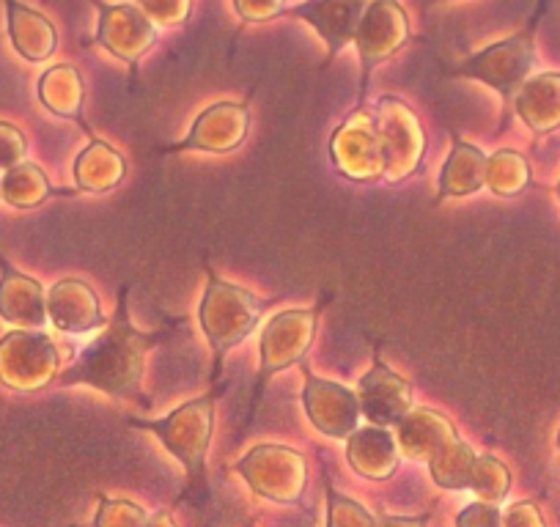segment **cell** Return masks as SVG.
Here are the masks:
<instances>
[{
    "mask_svg": "<svg viewBox=\"0 0 560 527\" xmlns=\"http://www.w3.org/2000/svg\"><path fill=\"white\" fill-rule=\"evenodd\" d=\"M0 316L20 330L45 327V292L34 278L23 276L0 256Z\"/></svg>",
    "mask_w": 560,
    "mask_h": 527,
    "instance_id": "obj_15",
    "label": "cell"
},
{
    "mask_svg": "<svg viewBox=\"0 0 560 527\" xmlns=\"http://www.w3.org/2000/svg\"><path fill=\"white\" fill-rule=\"evenodd\" d=\"M0 192H3V190H0Z\"/></svg>",
    "mask_w": 560,
    "mask_h": 527,
    "instance_id": "obj_28",
    "label": "cell"
},
{
    "mask_svg": "<svg viewBox=\"0 0 560 527\" xmlns=\"http://www.w3.org/2000/svg\"><path fill=\"white\" fill-rule=\"evenodd\" d=\"M376 129H380L387 179L398 181L412 174V171H418L420 154H423V132H420L418 116L401 99L385 96L380 102Z\"/></svg>",
    "mask_w": 560,
    "mask_h": 527,
    "instance_id": "obj_7",
    "label": "cell"
},
{
    "mask_svg": "<svg viewBox=\"0 0 560 527\" xmlns=\"http://www.w3.org/2000/svg\"><path fill=\"white\" fill-rule=\"evenodd\" d=\"M487 179L500 196H514L527 185V165L516 152H498L487 165Z\"/></svg>",
    "mask_w": 560,
    "mask_h": 527,
    "instance_id": "obj_23",
    "label": "cell"
},
{
    "mask_svg": "<svg viewBox=\"0 0 560 527\" xmlns=\"http://www.w3.org/2000/svg\"><path fill=\"white\" fill-rule=\"evenodd\" d=\"M3 7H7L9 36H12L14 50L31 63L47 61L58 45V34L50 20L20 0H3Z\"/></svg>",
    "mask_w": 560,
    "mask_h": 527,
    "instance_id": "obj_16",
    "label": "cell"
},
{
    "mask_svg": "<svg viewBox=\"0 0 560 527\" xmlns=\"http://www.w3.org/2000/svg\"><path fill=\"white\" fill-rule=\"evenodd\" d=\"M409 42V20L407 12L401 9L398 0H371L365 9L363 20H360L358 36H354V47L360 52V102L369 94L371 72L396 56L404 45Z\"/></svg>",
    "mask_w": 560,
    "mask_h": 527,
    "instance_id": "obj_4",
    "label": "cell"
},
{
    "mask_svg": "<svg viewBox=\"0 0 560 527\" xmlns=\"http://www.w3.org/2000/svg\"><path fill=\"white\" fill-rule=\"evenodd\" d=\"M94 7L100 9L96 42L107 52L121 58L129 69L138 67L140 58L147 56L154 42H158V25L140 12V7H127V3L110 7V3H102V0H94Z\"/></svg>",
    "mask_w": 560,
    "mask_h": 527,
    "instance_id": "obj_9",
    "label": "cell"
},
{
    "mask_svg": "<svg viewBox=\"0 0 560 527\" xmlns=\"http://www.w3.org/2000/svg\"><path fill=\"white\" fill-rule=\"evenodd\" d=\"M39 99L45 102L47 110H52L56 116L74 118L78 124L83 121V78L78 74V69L61 63V67H52L42 74L39 80Z\"/></svg>",
    "mask_w": 560,
    "mask_h": 527,
    "instance_id": "obj_20",
    "label": "cell"
},
{
    "mask_svg": "<svg viewBox=\"0 0 560 527\" xmlns=\"http://www.w3.org/2000/svg\"><path fill=\"white\" fill-rule=\"evenodd\" d=\"M234 9L245 23H267L283 14V0H234Z\"/></svg>",
    "mask_w": 560,
    "mask_h": 527,
    "instance_id": "obj_26",
    "label": "cell"
},
{
    "mask_svg": "<svg viewBox=\"0 0 560 527\" xmlns=\"http://www.w3.org/2000/svg\"><path fill=\"white\" fill-rule=\"evenodd\" d=\"M132 426L152 429L154 434H160L163 443L185 461L190 478H198L209 445V429H212V396L179 407L165 421H132Z\"/></svg>",
    "mask_w": 560,
    "mask_h": 527,
    "instance_id": "obj_6",
    "label": "cell"
},
{
    "mask_svg": "<svg viewBox=\"0 0 560 527\" xmlns=\"http://www.w3.org/2000/svg\"><path fill=\"white\" fill-rule=\"evenodd\" d=\"M58 374V349L39 330H14L0 341V382L12 390H39Z\"/></svg>",
    "mask_w": 560,
    "mask_h": 527,
    "instance_id": "obj_5",
    "label": "cell"
},
{
    "mask_svg": "<svg viewBox=\"0 0 560 527\" xmlns=\"http://www.w3.org/2000/svg\"><path fill=\"white\" fill-rule=\"evenodd\" d=\"M332 160L347 174V179L369 181L385 174V154H382L380 129H376V116L358 107L347 124L332 138Z\"/></svg>",
    "mask_w": 560,
    "mask_h": 527,
    "instance_id": "obj_8",
    "label": "cell"
},
{
    "mask_svg": "<svg viewBox=\"0 0 560 527\" xmlns=\"http://www.w3.org/2000/svg\"><path fill=\"white\" fill-rule=\"evenodd\" d=\"M427 3H445V0H427Z\"/></svg>",
    "mask_w": 560,
    "mask_h": 527,
    "instance_id": "obj_27",
    "label": "cell"
},
{
    "mask_svg": "<svg viewBox=\"0 0 560 527\" xmlns=\"http://www.w3.org/2000/svg\"><path fill=\"white\" fill-rule=\"evenodd\" d=\"M0 190L12 207L31 209L39 207L47 196H50V181H47L45 171L34 163H20L9 168L7 179L0 181Z\"/></svg>",
    "mask_w": 560,
    "mask_h": 527,
    "instance_id": "obj_22",
    "label": "cell"
},
{
    "mask_svg": "<svg viewBox=\"0 0 560 527\" xmlns=\"http://www.w3.org/2000/svg\"><path fill=\"white\" fill-rule=\"evenodd\" d=\"M308 390H305V407L319 432L330 437H347L354 429L360 415V401L354 399L347 387H338L332 382H322L305 368Z\"/></svg>",
    "mask_w": 560,
    "mask_h": 527,
    "instance_id": "obj_13",
    "label": "cell"
},
{
    "mask_svg": "<svg viewBox=\"0 0 560 527\" xmlns=\"http://www.w3.org/2000/svg\"><path fill=\"white\" fill-rule=\"evenodd\" d=\"M541 12L530 20L525 31L514 34L511 39L498 42V45L487 47V50L476 52L472 58H467L465 63L456 67L459 78L481 80V83L492 85L500 96L511 99L514 94H520V89L525 85V78L530 74L533 61H536V25Z\"/></svg>",
    "mask_w": 560,
    "mask_h": 527,
    "instance_id": "obj_3",
    "label": "cell"
},
{
    "mask_svg": "<svg viewBox=\"0 0 560 527\" xmlns=\"http://www.w3.org/2000/svg\"><path fill=\"white\" fill-rule=\"evenodd\" d=\"M158 341L129 325L127 305H118L107 330L80 352V358L58 376L61 385H91L113 399L135 396L143 374V352Z\"/></svg>",
    "mask_w": 560,
    "mask_h": 527,
    "instance_id": "obj_1",
    "label": "cell"
},
{
    "mask_svg": "<svg viewBox=\"0 0 560 527\" xmlns=\"http://www.w3.org/2000/svg\"><path fill=\"white\" fill-rule=\"evenodd\" d=\"M316 319H319V311H287V314L275 316L269 321L261 336V385H258V393L275 371L289 368V365L303 360L311 341H314Z\"/></svg>",
    "mask_w": 560,
    "mask_h": 527,
    "instance_id": "obj_10",
    "label": "cell"
},
{
    "mask_svg": "<svg viewBox=\"0 0 560 527\" xmlns=\"http://www.w3.org/2000/svg\"><path fill=\"white\" fill-rule=\"evenodd\" d=\"M140 12L147 14L154 25H182L190 14L192 0H138Z\"/></svg>",
    "mask_w": 560,
    "mask_h": 527,
    "instance_id": "obj_24",
    "label": "cell"
},
{
    "mask_svg": "<svg viewBox=\"0 0 560 527\" xmlns=\"http://www.w3.org/2000/svg\"><path fill=\"white\" fill-rule=\"evenodd\" d=\"M50 316L58 330L85 332L96 325H105L100 314L96 294L80 281H61L50 292Z\"/></svg>",
    "mask_w": 560,
    "mask_h": 527,
    "instance_id": "obj_17",
    "label": "cell"
},
{
    "mask_svg": "<svg viewBox=\"0 0 560 527\" xmlns=\"http://www.w3.org/2000/svg\"><path fill=\"white\" fill-rule=\"evenodd\" d=\"M409 396H412L409 382H404L401 376L385 368L380 358H376L374 371L360 382V410L376 426H390V423L398 426L409 412Z\"/></svg>",
    "mask_w": 560,
    "mask_h": 527,
    "instance_id": "obj_14",
    "label": "cell"
},
{
    "mask_svg": "<svg viewBox=\"0 0 560 527\" xmlns=\"http://www.w3.org/2000/svg\"><path fill=\"white\" fill-rule=\"evenodd\" d=\"M267 305L269 303L253 297L245 289L218 281L214 276L209 278L207 297L201 305V325L214 349V376L223 368L229 349L250 336Z\"/></svg>",
    "mask_w": 560,
    "mask_h": 527,
    "instance_id": "obj_2",
    "label": "cell"
},
{
    "mask_svg": "<svg viewBox=\"0 0 560 527\" xmlns=\"http://www.w3.org/2000/svg\"><path fill=\"white\" fill-rule=\"evenodd\" d=\"M25 149L28 143H25L23 132L12 124L0 121V168H14L23 160Z\"/></svg>",
    "mask_w": 560,
    "mask_h": 527,
    "instance_id": "obj_25",
    "label": "cell"
},
{
    "mask_svg": "<svg viewBox=\"0 0 560 527\" xmlns=\"http://www.w3.org/2000/svg\"><path fill=\"white\" fill-rule=\"evenodd\" d=\"M250 127V113L245 105L234 102H218L207 107L192 124L190 136L176 143L171 152H190V149H203V152H231L240 147Z\"/></svg>",
    "mask_w": 560,
    "mask_h": 527,
    "instance_id": "obj_12",
    "label": "cell"
},
{
    "mask_svg": "<svg viewBox=\"0 0 560 527\" xmlns=\"http://www.w3.org/2000/svg\"><path fill=\"white\" fill-rule=\"evenodd\" d=\"M487 165L489 160L483 157L481 149L462 141L456 143L448 163H445L443 176H440V201L451 196L459 198L481 190L483 181H487Z\"/></svg>",
    "mask_w": 560,
    "mask_h": 527,
    "instance_id": "obj_19",
    "label": "cell"
},
{
    "mask_svg": "<svg viewBox=\"0 0 560 527\" xmlns=\"http://www.w3.org/2000/svg\"><path fill=\"white\" fill-rule=\"evenodd\" d=\"M369 3L371 0H305L300 7L289 9V14H292V17H300L303 23H308L311 28L325 39V67H330V63L336 61L338 52L347 50L349 45H354L360 20H363Z\"/></svg>",
    "mask_w": 560,
    "mask_h": 527,
    "instance_id": "obj_11",
    "label": "cell"
},
{
    "mask_svg": "<svg viewBox=\"0 0 560 527\" xmlns=\"http://www.w3.org/2000/svg\"><path fill=\"white\" fill-rule=\"evenodd\" d=\"M516 113L536 132L560 127V74H538L516 94Z\"/></svg>",
    "mask_w": 560,
    "mask_h": 527,
    "instance_id": "obj_18",
    "label": "cell"
},
{
    "mask_svg": "<svg viewBox=\"0 0 560 527\" xmlns=\"http://www.w3.org/2000/svg\"><path fill=\"white\" fill-rule=\"evenodd\" d=\"M74 174H78L80 190H110V187H116L121 181L124 160L107 143L91 141V147L80 154L78 165H74Z\"/></svg>",
    "mask_w": 560,
    "mask_h": 527,
    "instance_id": "obj_21",
    "label": "cell"
}]
</instances>
